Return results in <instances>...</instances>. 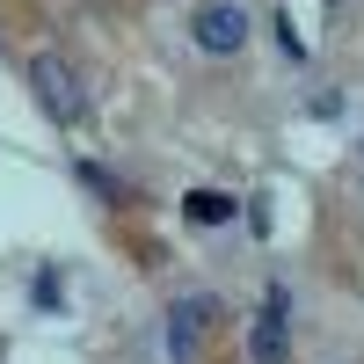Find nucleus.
Listing matches in <instances>:
<instances>
[{"label": "nucleus", "mask_w": 364, "mask_h": 364, "mask_svg": "<svg viewBox=\"0 0 364 364\" xmlns=\"http://www.w3.org/2000/svg\"><path fill=\"white\" fill-rule=\"evenodd\" d=\"M190 29H197V51L226 58V51H240V44H248V8H233V0H211V8H204Z\"/></svg>", "instance_id": "1"}, {"label": "nucleus", "mask_w": 364, "mask_h": 364, "mask_svg": "<svg viewBox=\"0 0 364 364\" xmlns=\"http://www.w3.org/2000/svg\"><path fill=\"white\" fill-rule=\"evenodd\" d=\"M29 87H37V102L58 117V124H73L80 117V87H73V73H66V58H37V66H29Z\"/></svg>", "instance_id": "2"}, {"label": "nucleus", "mask_w": 364, "mask_h": 364, "mask_svg": "<svg viewBox=\"0 0 364 364\" xmlns=\"http://www.w3.org/2000/svg\"><path fill=\"white\" fill-rule=\"evenodd\" d=\"M284 284H269V299H262V321H255V336H248V357L255 364H284L291 357V343H284Z\"/></svg>", "instance_id": "3"}, {"label": "nucleus", "mask_w": 364, "mask_h": 364, "mask_svg": "<svg viewBox=\"0 0 364 364\" xmlns=\"http://www.w3.org/2000/svg\"><path fill=\"white\" fill-rule=\"evenodd\" d=\"M211 306H204V299H182V306L168 314V364H190L197 357V321H204Z\"/></svg>", "instance_id": "4"}, {"label": "nucleus", "mask_w": 364, "mask_h": 364, "mask_svg": "<svg viewBox=\"0 0 364 364\" xmlns=\"http://www.w3.org/2000/svg\"><path fill=\"white\" fill-rule=\"evenodd\" d=\"M182 219H190V226H226L233 219V197L226 190H190V197H182Z\"/></svg>", "instance_id": "5"}]
</instances>
